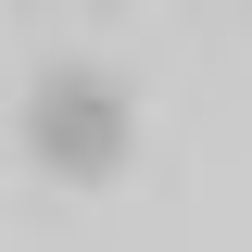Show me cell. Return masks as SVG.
<instances>
[{
    "instance_id": "6da1fadb",
    "label": "cell",
    "mask_w": 252,
    "mask_h": 252,
    "mask_svg": "<svg viewBox=\"0 0 252 252\" xmlns=\"http://www.w3.org/2000/svg\"><path fill=\"white\" fill-rule=\"evenodd\" d=\"M126 152H139V101L114 89V76H89V63H51L26 89V164L63 189H114Z\"/></svg>"
}]
</instances>
